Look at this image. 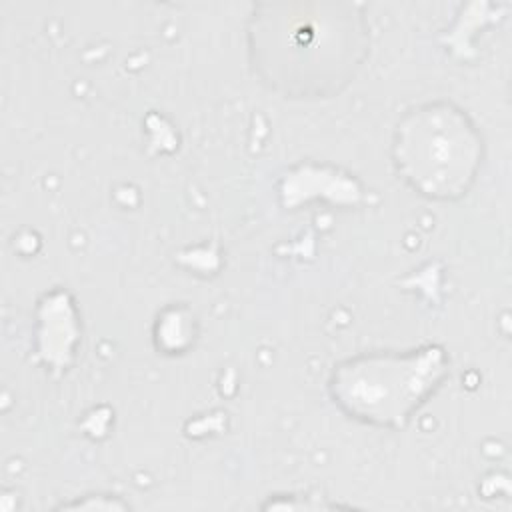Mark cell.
<instances>
[{
	"mask_svg": "<svg viewBox=\"0 0 512 512\" xmlns=\"http://www.w3.org/2000/svg\"><path fill=\"white\" fill-rule=\"evenodd\" d=\"M252 38L262 78L298 98L338 92L366 48L364 28L352 16H260Z\"/></svg>",
	"mask_w": 512,
	"mask_h": 512,
	"instance_id": "cell-1",
	"label": "cell"
},
{
	"mask_svg": "<svg viewBox=\"0 0 512 512\" xmlns=\"http://www.w3.org/2000/svg\"><path fill=\"white\" fill-rule=\"evenodd\" d=\"M448 372L450 358L438 344L362 352L334 364L328 394L348 418L400 430L436 394Z\"/></svg>",
	"mask_w": 512,
	"mask_h": 512,
	"instance_id": "cell-2",
	"label": "cell"
},
{
	"mask_svg": "<svg viewBox=\"0 0 512 512\" xmlns=\"http://www.w3.org/2000/svg\"><path fill=\"white\" fill-rule=\"evenodd\" d=\"M390 152L398 176L416 194L452 202L476 184L484 140L466 110L448 100H432L400 116Z\"/></svg>",
	"mask_w": 512,
	"mask_h": 512,
	"instance_id": "cell-3",
	"label": "cell"
}]
</instances>
